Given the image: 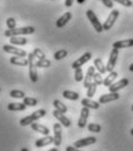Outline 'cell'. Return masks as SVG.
Instances as JSON below:
<instances>
[{
	"label": "cell",
	"instance_id": "obj_1",
	"mask_svg": "<svg viewBox=\"0 0 133 151\" xmlns=\"http://www.w3.org/2000/svg\"><path fill=\"white\" fill-rule=\"evenodd\" d=\"M34 33H35V28L31 26H28V27H21V28H14V29H7L5 32V36L13 37V36H19V35H29Z\"/></svg>",
	"mask_w": 133,
	"mask_h": 151
},
{
	"label": "cell",
	"instance_id": "obj_2",
	"mask_svg": "<svg viewBox=\"0 0 133 151\" xmlns=\"http://www.w3.org/2000/svg\"><path fill=\"white\" fill-rule=\"evenodd\" d=\"M46 115V111L45 109H38L36 112H34L33 114H30L29 116H26L23 119L20 120V124L26 127V126H29V124H33L35 121H37L39 119L44 117Z\"/></svg>",
	"mask_w": 133,
	"mask_h": 151
},
{
	"label": "cell",
	"instance_id": "obj_3",
	"mask_svg": "<svg viewBox=\"0 0 133 151\" xmlns=\"http://www.w3.org/2000/svg\"><path fill=\"white\" fill-rule=\"evenodd\" d=\"M28 60H29V77H30V80L33 83H36L38 80V76H37V65H36V56L31 52V54H28Z\"/></svg>",
	"mask_w": 133,
	"mask_h": 151
},
{
	"label": "cell",
	"instance_id": "obj_4",
	"mask_svg": "<svg viewBox=\"0 0 133 151\" xmlns=\"http://www.w3.org/2000/svg\"><path fill=\"white\" fill-rule=\"evenodd\" d=\"M86 14H87V18L88 20L90 21V23L93 24V27H94V29H95L97 33H102L104 29H103V24L100 22V20L97 19V17H96V14L92 11V9H88L87 12H86Z\"/></svg>",
	"mask_w": 133,
	"mask_h": 151
},
{
	"label": "cell",
	"instance_id": "obj_5",
	"mask_svg": "<svg viewBox=\"0 0 133 151\" xmlns=\"http://www.w3.org/2000/svg\"><path fill=\"white\" fill-rule=\"evenodd\" d=\"M118 17H119V11H118V9L111 11V13L109 14L108 19L105 20V22L103 23V29H104V30H109V29H111L112 26L115 24V22H116V20L118 19Z\"/></svg>",
	"mask_w": 133,
	"mask_h": 151
},
{
	"label": "cell",
	"instance_id": "obj_6",
	"mask_svg": "<svg viewBox=\"0 0 133 151\" xmlns=\"http://www.w3.org/2000/svg\"><path fill=\"white\" fill-rule=\"evenodd\" d=\"M2 49H4L5 52H7V54H12V55H15V56H19V57L28 56V54H27L24 50L19 49V48H15V47L9 45V44H5V45L2 47Z\"/></svg>",
	"mask_w": 133,
	"mask_h": 151
},
{
	"label": "cell",
	"instance_id": "obj_7",
	"mask_svg": "<svg viewBox=\"0 0 133 151\" xmlns=\"http://www.w3.org/2000/svg\"><path fill=\"white\" fill-rule=\"evenodd\" d=\"M63 139V130H61V124L55 123L53 124V144L56 147H59L61 144Z\"/></svg>",
	"mask_w": 133,
	"mask_h": 151
},
{
	"label": "cell",
	"instance_id": "obj_8",
	"mask_svg": "<svg viewBox=\"0 0 133 151\" xmlns=\"http://www.w3.org/2000/svg\"><path fill=\"white\" fill-rule=\"evenodd\" d=\"M118 55H119L118 49L114 48L111 50V52H110V57H109V60H108V64H107V71L108 72L114 71V68L116 65V63H117V59H118Z\"/></svg>",
	"mask_w": 133,
	"mask_h": 151
},
{
	"label": "cell",
	"instance_id": "obj_9",
	"mask_svg": "<svg viewBox=\"0 0 133 151\" xmlns=\"http://www.w3.org/2000/svg\"><path fill=\"white\" fill-rule=\"evenodd\" d=\"M89 117V108L87 107H82L81 112H80V117L78 121V126L80 128H85L87 126V120Z\"/></svg>",
	"mask_w": 133,
	"mask_h": 151
},
{
	"label": "cell",
	"instance_id": "obj_10",
	"mask_svg": "<svg viewBox=\"0 0 133 151\" xmlns=\"http://www.w3.org/2000/svg\"><path fill=\"white\" fill-rule=\"evenodd\" d=\"M96 137L92 136V137H86V138H81V139H78L74 142V147L80 149V148H83V147H87V145H90V144H94L96 143Z\"/></svg>",
	"mask_w": 133,
	"mask_h": 151
},
{
	"label": "cell",
	"instance_id": "obj_11",
	"mask_svg": "<svg viewBox=\"0 0 133 151\" xmlns=\"http://www.w3.org/2000/svg\"><path fill=\"white\" fill-rule=\"evenodd\" d=\"M92 59V54L90 52H86V54H83L82 56L80 57V58H78L76 60H74L73 63H72V68L75 70L78 68H81L83 64H86L88 60H90Z\"/></svg>",
	"mask_w": 133,
	"mask_h": 151
},
{
	"label": "cell",
	"instance_id": "obj_12",
	"mask_svg": "<svg viewBox=\"0 0 133 151\" xmlns=\"http://www.w3.org/2000/svg\"><path fill=\"white\" fill-rule=\"evenodd\" d=\"M129 84H130L129 79L123 78V79H120L119 81H117V83H115V84H111V85L109 86V91H110V92H118L119 90L126 87Z\"/></svg>",
	"mask_w": 133,
	"mask_h": 151
},
{
	"label": "cell",
	"instance_id": "obj_13",
	"mask_svg": "<svg viewBox=\"0 0 133 151\" xmlns=\"http://www.w3.org/2000/svg\"><path fill=\"white\" fill-rule=\"evenodd\" d=\"M95 75V66H89L87 70V75L83 79V87L88 88L92 84H93V78Z\"/></svg>",
	"mask_w": 133,
	"mask_h": 151
},
{
	"label": "cell",
	"instance_id": "obj_14",
	"mask_svg": "<svg viewBox=\"0 0 133 151\" xmlns=\"http://www.w3.org/2000/svg\"><path fill=\"white\" fill-rule=\"evenodd\" d=\"M118 99H119L118 92H110L109 94L101 95L100 99H98V102L100 104H108L110 101H115V100H118Z\"/></svg>",
	"mask_w": 133,
	"mask_h": 151
},
{
	"label": "cell",
	"instance_id": "obj_15",
	"mask_svg": "<svg viewBox=\"0 0 133 151\" xmlns=\"http://www.w3.org/2000/svg\"><path fill=\"white\" fill-rule=\"evenodd\" d=\"M52 114H53V116L57 119L58 121H59L64 127H70V126H71V121H70V119H67V117L64 115V113L59 112L58 109H55Z\"/></svg>",
	"mask_w": 133,
	"mask_h": 151
},
{
	"label": "cell",
	"instance_id": "obj_16",
	"mask_svg": "<svg viewBox=\"0 0 133 151\" xmlns=\"http://www.w3.org/2000/svg\"><path fill=\"white\" fill-rule=\"evenodd\" d=\"M133 47V38H127V40H122V41H117L112 44V48L116 49H124V48H131Z\"/></svg>",
	"mask_w": 133,
	"mask_h": 151
},
{
	"label": "cell",
	"instance_id": "obj_17",
	"mask_svg": "<svg viewBox=\"0 0 133 151\" xmlns=\"http://www.w3.org/2000/svg\"><path fill=\"white\" fill-rule=\"evenodd\" d=\"M52 143H53V137L48 135V136H44L42 138H38L35 142V147L36 148H43V147H46V145L52 144Z\"/></svg>",
	"mask_w": 133,
	"mask_h": 151
},
{
	"label": "cell",
	"instance_id": "obj_18",
	"mask_svg": "<svg viewBox=\"0 0 133 151\" xmlns=\"http://www.w3.org/2000/svg\"><path fill=\"white\" fill-rule=\"evenodd\" d=\"M81 105H82V107H87V108H89V109H98V108H100V102L92 100L90 98L82 99V100H81Z\"/></svg>",
	"mask_w": 133,
	"mask_h": 151
},
{
	"label": "cell",
	"instance_id": "obj_19",
	"mask_svg": "<svg viewBox=\"0 0 133 151\" xmlns=\"http://www.w3.org/2000/svg\"><path fill=\"white\" fill-rule=\"evenodd\" d=\"M71 19H72V13L66 12L65 14H63V15L56 21V27H57V28H63Z\"/></svg>",
	"mask_w": 133,
	"mask_h": 151
},
{
	"label": "cell",
	"instance_id": "obj_20",
	"mask_svg": "<svg viewBox=\"0 0 133 151\" xmlns=\"http://www.w3.org/2000/svg\"><path fill=\"white\" fill-rule=\"evenodd\" d=\"M9 62H11V64L18 65V66H27V65H29V60H28V58H26V57L14 56L11 58Z\"/></svg>",
	"mask_w": 133,
	"mask_h": 151
},
{
	"label": "cell",
	"instance_id": "obj_21",
	"mask_svg": "<svg viewBox=\"0 0 133 151\" xmlns=\"http://www.w3.org/2000/svg\"><path fill=\"white\" fill-rule=\"evenodd\" d=\"M26 107H27V105H26L24 102H11V104H8V106H7V109L11 111V112H14V111L21 112V111H24Z\"/></svg>",
	"mask_w": 133,
	"mask_h": 151
},
{
	"label": "cell",
	"instance_id": "obj_22",
	"mask_svg": "<svg viewBox=\"0 0 133 151\" xmlns=\"http://www.w3.org/2000/svg\"><path fill=\"white\" fill-rule=\"evenodd\" d=\"M30 126H31L33 130L39 132V134H42V135H44V136H48V135L50 134L49 128L45 127V126H42V124H39V123H33V124H30Z\"/></svg>",
	"mask_w": 133,
	"mask_h": 151
},
{
	"label": "cell",
	"instance_id": "obj_23",
	"mask_svg": "<svg viewBox=\"0 0 133 151\" xmlns=\"http://www.w3.org/2000/svg\"><path fill=\"white\" fill-rule=\"evenodd\" d=\"M94 66H95V69L101 75H104L105 72H108L107 71V66L103 64V60L101 58H96L95 60H94Z\"/></svg>",
	"mask_w": 133,
	"mask_h": 151
},
{
	"label": "cell",
	"instance_id": "obj_24",
	"mask_svg": "<svg viewBox=\"0 0 133 151\" xmlns=\"http://www.w3.org/2000/svg\"><path fill=\"white\" fill-rule=\"evenodd\" d=\"M9 42H11V44H14V45H26L28 43V40L26 37L13 36V37L9 38Z\"/></svg>",
	"mask_w": 133,
	"mask_h": 151
},
{
	"label": "cell",
	"instance_id": "obj_25",
	"mask_svg": "<svg viewBox=\"0 0 133 151\" xmlns=\"http://www.w3.org/2000/svg\"><path fill=\"white\" fill-rule=\"evenodd\" d=\"M118 77V73L116 72V71H111V72H109V76L104 79V81H103V85L104 86H107V87H109L112 83L115 81V79Z\"/></svg>",
	"mask_w": 133,
	"mask_h": 151
},
{
	"label": "cell",
	"instance_id": "obj_26",
	"mask_svg": "<svg viewBox=\"0 0 133 151\" xmlns=\"http://www.w3.org/2000/svg\"><path fill=\"white\" fill-rule=\"evenodd\" d=\"M63 96L64 98H66V99H68V100H73V101H75L79 99V93H76V92H73V91H64L63 92Z\"/></svg>",
	"mask_w": 133,
	"mask_h": 151
},
{
	"label": "cell",
	"instance_id": "obj_27",
	"mask_svg": "<svg viewBox=\"0 0 133 151\" xmlns=\"http://www.w3.org/2000/svg\"><path fill=\"white\" fill-rule=\"evenodd\" d=\"M53 106H55L56 109H58V111L61 112V113H66V112H67V107H66L61 101H59V100H55V101H53Z\"/></svg>",
	"mask_w": 133,
	"mask_h": 151
},
{
	"label": "cell",
	"instance_id": "obj_28",
	"mask_svg": "<svg viewBox=\"0 0 133 151\" xmlns=\"http://www.w3.org/2000/svg\"><path fill=\"white\" fill-rule=\"evenodd\" d=\"M9 95L12 98H15V99H23V98H26L24 92L23 91H20V90H13V91H11Z\"/></svg>",
	"mask_w": 133,
	"mask_h": 151
},
{
	"label": "cell",
	"instance_id": "obj_29",
	"mask_svg": "<svg viewBox=\"0 0 133 151\" xmlns=\"http://www.w3.org/2000/svg\"><path fill=\"white\" fill-rule=\"evenodd\" d=\"M23 102H24L27 106H30V107H34V106L38 105L37 99H35V98H29V96L23 98Z\"/></svg>",
	"mask_w": 133,
	"mask_h": 151
},
{
	"label": "cell",
	"instance_id": "obj_30",
	"mask_svg": "<svg viewBox=\"0 0 133 151\" xmlns=\"http://www.w3.org/2000/svg\"><path fill=\"white\" fill-rule=\"evenodd\" d=\"M36 65H37V68H49V66H51V62L49 59H46V58L38 59L36 62Z\"/></svg>",
	"mask_w": 133,
	"mask_h": 151
},
{
	"label": "cell",
	"instance_id": "obj_31",
	"mask_svg": "<svg viewBox=\"0 0 133 151\" xmlns=\"http://www.w3.org/2000/svg\"><path fill=\"white\" fill-rule=\"evenodd\" d=\"M66 56H67V51H66V50H64V49H61V50H58V51L55 52L53 58H55L56 60H60V59L65 58Z\"/></svg>",
	"mask_w": 133,
	"mask_h": 151
},
{
	"label": "cell",
	"instance_id": "obj_32",
	"mask_svg": "<svg viewBox=\"0 0 133 151\" xmlns=\"http://www.w3.org/2000/svg\"><path fill=\"white\" fill-rule=\"evenodd\" d=\"M96 90H97V85L95 83H93L88 88H87V96L88 98H93L96 93Z\"/></svg>",
	"mask_w": 133,
	"mask_h": 151
},
{
	"label": "cell",
	"instance_id": "obj_33",
	"mask_svg": "<svg viewBox=\"0 0 133 151\" xmlns=\"http://www.w3.org/2000/svg\"><path fill=\"white\" fill-rule=\"evenodd\" d=\"M74 79H75V81H78V83H80L81 80H83V72H82V69H81V68L75 69V72H74Z\"/></svg>",
	"mask_w": 133,
	"mask_h": 151
},
{
	"label": "cell",
	"instance_id": "obj_34",
	"mask_svg": "<svg viewBox=\"0 0 133 151\" xmlns=\"http://www.w3.org/2000/svg\"><path fill=\"white\" fill-rule=\"evenodd\" d=\"M88 130L92 132H100L102 130V127L97 123H90V124H88Z\"/></svg>",
	"mask_w": 133,
	"mask_h": 151
},
{
	"label": "cell",
	"instance_id": "obj_35",
	"mask_svg": "<svg viewBox=\"0 0 133 151\" xmlns=\"http://www.w3.org/2000/svg\"><path fill=\"white\" fill-rule=\"evenodd\" d=\"M103 79H102V75L100 73V72H97V73H95L94 75V78H93V83H95L96 85L98 86V85H102L103 84Z\"/></svg>",
	"mask_w": 133,
	"mask_h": 151
},
{
	"label": "cell",
	"instance_id": "obj_36",
	"mask_svg": "<svg viewBox=\"0 0 133 151\" xmlns=\"http://www.w3.org/2000/svg\"><path fill=\"white\" fill-rule=\"evenodd\" d=\"M33 54L36 56V58L37 59H44V58H46V56H45V54L41 50V49H38V48H36V49H34V51H33Z\"/></svg>",
	"mask_w": 133,
	"mask_h": 151
},
{
	"label": "cell",
	"instance_id": "obj_37",
	"mask_svg": "<svg viewBox=\"0 0 133 151\" xmlns=\"http://www.w3.org/2000/svg\"><path fill=\"white\" fill-rule=\"evenodd\" d=\"M6 23H7V28L8 29H14L15 26H16V20L13 19V18H9V19H7Z\"/></svg>",
	"mask_w": 133,
	"mask_h": 151
},
{
	"label": "cell",
	"instance_id": "obj_38",
	"mask_svg": "<svg viewBox=\"0 0 133 151\" xmlns=\"http://www.w3.org/2000/svg\"><path fill=\"white\" fill-rule=\"evenodd\" d=\"M112 1H116V2H118V4H120V5L125 6V7H131V6H133V2L131 0H112Z\"/></svg>",
	"mask_w": 133,
	"mask_h": 151
},
{
	"label": "cell",
	"instance_id": "obj_39",
	"mask_svg": "<svg viewBox=\"0 0 133 151\" xmlns=\"http://www.w3.org/2000/svg\"><path fill=\"white\" fill-rule=\"evenodd\" d=\"M102 2H103V5L105 6V7H108V8H112L114 7V1L112 0H101Z\"/></svg>",
	"mask_w": 133,
	"mask_h": 151
},
{
	"label": "cell",
	"instance_id": "obj_40",
	"mask_svg": "<svg viewBox=\"0 0 133 151\" xmlns=\"http://www.w3.org/2000/svg\"><path fill=\"white\" fill-rule=\"evenodd\" d=\"M73 2H74V0H65V6L66 7H71L73 5Z\"/></svg>",
	"mask_w": 133,
	"mask_h": 151
},
{
	"label": "cell",
	"instance_id": "obj_41",
	"mask_svg": "<svg viewBox=\"0 0 133 151\" xmlns=\"http://www.w3.org/2000/svg\"><path fill=\"white\" fill-rule=\"evenodd\" d=\"M66 151H80V150H78V148H75L74 145H73V147H71V145H70V147H67V148H66Z\"/></svg>",
	"mask_w": 133,
	"mask_h": 151
},
{
	"label": "cell",
	"instance_id": "obj_42",
	"mask_svg": "<svg viewBox=\"0 0 133 151\" xmlns=\"http://www.w3.org/2000/svg\"><path fill=\"white\" fill-rule=\"evenodd\" d=\"M129 70H130L131 72H133V63H132V64H131V65H130V68H129Z\"/></svg>",
	"mask_w": 133,
	"mask_h": 151
},
{
	"label": "cell",
	"instance_id": "obj_43",
	"mask_svg": "<svg viewBox=\"0 0 133 151\" xmlns=\"http://www.w3.org/2000/svg\"><path fill=\"white\" fill-rule=\"evenodd\" d=\"M76 1H78V2H79V4H83V2H85V1H86V0H76Z\"/></svg>",
	"mask_w": 133,
	"mask_h": 151
},
{
	"label": "cell",
	"instance_id": "obj_44",
	"mask_svg": "<svg viewBox=\"0 0 133 151\" xmlns=\"http://www.w3.org/2000/svg\"><path fill=\"white\" fill-rule=\"evenodd\" d=\"M48 151H58L57 148H53V149H50V150H48Z\"/></svg>",
	"mask_w": 133,
	"mask_h": 151
},
{
	"label": "cell",
	"instance_id": "obj_45",
	"mask_svg": "<svg viewBox=\"0 0 133 151\" xmlns=\"http://www.w3.org/2000/svg\"><path fill=\"white\" fill-rule=\"evenodd\" d=\"M21 151H29V150H28L27 148H22V149H21Z\"/></svg>",
	"mask_w": 133,
	"mask_h": 151
},
{
	"label": "cell",
	"instance_id": "obj_46",
	"mask_svg": "<svg viewBox=\"0 0 133 151\" xmlns=\"http://www.w3.org/2000/svg\"><path fill=\"white\" fill-rule=\"evenodd\" d=\"M131 132V135H132V136H133V128H132V129H131V132Z\"/></svg>",
	"mask_w": 133,
	"mask_h": 151
},
{
	"label": "cell",
	"instance_id": "obj_47",
	"mask_svg": "<svg viewBox=\"0 0 133 151\" xmlns=\"http://www.w3.org/2000/svg\"><path fill=\"white\" fill-rule=\"evenodd\" d=\"M132 112H133V105H132Z\"/></svg>",
	"mask_w": 133,
	"mask_h": 151
},
{
	"label": "cell",
	"instance_id": "obj_48",
	"mask_svg": "<svg viewBox=\"0 0 133 151\" xmlns=\"http://www.w3.org/2000/svg\"><path fill=\"white\" fill-rule=\"evenodd\" d=\"M0 92H1V88H0Z\"/></svg>",
	"mask_w": 133,
	"mask_h": 151
},
{
	"label": "cell",
	"instance_id": "obj_49",
	"mask_svg": "<svg viewBox=\"0 0 133 151\" xmlns=\"http://www.w3.org/2000/svg\"><path fill=\"white\" fill-rule=\"evenodd\" d=\"M52 1H55V0H52Z\"/></svg>",
	"mask_w": 133,
	"mask_h": 151
}]
</instances>
